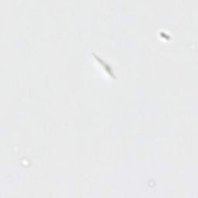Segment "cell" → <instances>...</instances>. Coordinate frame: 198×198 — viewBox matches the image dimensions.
Segmentation results:
<instances>
[{
  "label": "cell",
  "instance_id": "cell-1",
  "mask_svg": "<svg viewBox=\"0 0 198 198\" xmlns=\"http://www.w3.org/2000/svg\"><path fill=\"white\" fill-rule=\"evenodd\" d=\"M93 55H94V57H95L96 59H97V60H98V61L100 62L101 64H102L103 66H104V69H106V71H107V72L109 73V75H111V76H113V77H115V75H114V73H113L112 70H111V67L109 66V65H108V64H104V61H103V60H101V58L98 57H97V55H95V54H94V53H93Z\"/></svg>",
  "mask_w": 198,
  "mask_h": 198
}]
</instances>
